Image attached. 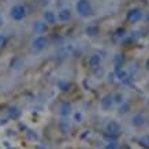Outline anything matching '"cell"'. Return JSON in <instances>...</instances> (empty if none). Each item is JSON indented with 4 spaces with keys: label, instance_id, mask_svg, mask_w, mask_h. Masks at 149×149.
I'll list each match as a JSON object with an SVG mask.
<instances>
[{
    "label": "cell",
    "instance_id": "20",
    "mask_svg": "<svg viewBox=\"0 0 149 149\" xmlns=\"http://www.w3.org/2000/svg\"><path fill=\"white\" fill-rule=\"evenodd\" d=\"M144 141H145V142H146V144H145V145H146V146H149V137H146V136H145V137H142V138H141V142H144Z\"/></svg>",
    "mask_w": 149,
    "mask_h": 149
},
{
    "label": "cell",
    "instance_id": "18",
    "mask_svg": "<svg viewBox=\"0 0 149 149\" xmlns=\"http://www.w3.org/2000/svg\"><path fill=\"white\" fill-rule=\"evenodd\" d=\"M113 101L118 104H122L125 100H123V95H116V96H113Z\"/></svg>",
    "mask_w": 149,
    "mask_h": 149
},
{
    "label": "cell",
    "instance_id": "15",
    "mask_svg": "<svg viewBox=\"0 0 149 149\" xmlns=\"http://www.w3.org/2000/svg\"><path fill=\"white\" fill-rule=\"evenodd\" d=\"M97 32H99L97 26H88V27H86V34H88V36H91V37L96 36V34H97Z\"/></svg>",
    "mask_w": 149,
    "mask_h": 149
},
{
    "label": "cell",
    "instance_id": "9",
    "mask_svg": "<svg viewBox=\"0 0 149 149\" xmlns=\"http://www.w3.org/2000/svg\"><path fill=\"white\" fill-rule=\"evenodd\" d=\"M101 56L97 54L92 55V56H89V59H88V64H89V67L91 68H97L100 67V64H101Z\"/></svg>",
    "mask_w": 149,
    "mask_h": 149
},
{
    "label": "cell",
    "instance_id": "14",
    "mask_svg": "<svg viewBox=\"0 0 149 149\" xmlns=\"http://www.w3.org/2000/svg\"><path fill=\"white\" fill-rule=\"evenodd\" d=\"M59 126H60V130L63 131V133H68L70 131V123H68V120H62V122L59 123Z\"/></svg>",
    "mask_w": 149,
    "mask_h": 149
},
{
    "label": "cell",
    "instance_id": "1",
    "mask_svg": "<svg viewBox=\"0 0 149 149\" xmlns=\"http://www.w3.org/2000/svg\"><path fill=\"white\" fill-rule=\"evenodd\" d=\"M75 10H77L78 15L82 18H88L92 15V7L88 0H78L75 3Z\"/></svg>",
    "mask_w": 149,
    "mask_h": 149
},
{
    "label": "cell",
    "instance_id": "23",
    "mask_svg": "<svg viewBox=\"0 0 149 149\" xmlns=\"http://www.w3.org/2000/svg\"><path fill=\"white\" fill-rule=\"evenodd\" d=\"M146 70L149 71V62H148V64H146Z\"/></svg>",
    "mask_w": 149,
    "mask_h": 149
},
{
    "label": "cell",
    "instance_id": "13",
    "mask_svg": "<svg viewBox=\"0 0 149 149\" xmlns=\"http://www.w3.org/2000/svg\"><path fill=\"white\" fill-rule=\"evenodd\" d=\"M115 74H116L118 79H120V81H126V79H127V72L125 71L123 68L116 67V70H115Z\"/></svg>",
    "mask_w": 149,
    "mask_h": 149
},
{
    "label": "cell",
    "instance_id": "19",
    "mask_svg": "<svg viewBox=\"0 0 149 149\" xmlns=\"http://www.w3.org/2000/svg\"><path fill=\"white\" fill-rule=\"evenodd\" d=\"M104 149H119V148H118V145L115 144V142H109V144L107 145Z\"/></svg>",
    "mask_w": 149,
    "mask_h": 149
},
{
    "label": "cell",
    "instance_id": "2",
    "mask_svg": "<svg viewBox=\"0 0 149 149\" xmlns=\"http://www.w3.org/2000/svg\"><path fill=\"white\" fill-rule=\"evenodd\" d=\"M10 15H11V18H13L14 21H17V22L23 21V19L26 18V8H25V6H22V4L13 6L11 10H10Z\"/></svg>",
    "mask_w": 149,
    "mask_h": 149
},
{
    "label": "cell",
    "instance_id": "17",
    "mask_svg": "<svg viewBox=\"0 0 149 149\" xmlns=\"http://www.w3.org/2000/svg\"><path fill=\"white\" fill-rule=\"evenodd\" d=\"M6 44H7V36L3 34V33H0V48L4 47Z\"/></svg>",
    "mask_w": 149,
    "mask_h": 149
},
{
    "label": "cell",
    "instance_id": "11",
    "mask_svg": "<svg viewBox=\"0 0 149 149\" xmlns=\"http://www.w3.org/2000/svg\"><path fill=\"white\" fill-rule=\"evenodd\" d=\"M131 125L136 127H141L145 125V116L142 115V113H137V115H134V116L131 118Z\"/></svg>",
    "mask_w": 149,
    "mask_h": 149
},
{
    "label": "cell",
    "instance_id": "3",
    "mask_svg": "<svg viewBox=\"0 0 149 149\" xmlns=\"http://www.w3.org/2000/svg\"><path fill=\"white\" fill-rule=\"evenodd\" d=\"M48 45V40H47V37L44 36H36L32 40V48L36 52H41V51H44Z\"/></svg>",
    "mask_w": 149,
    "mask_h": 149
},
{
    "label": "cell",
    "instance_id": "10",
    "mask_svg": "<svg viewBox=\"0 0 149 149\" xmlns=\"http://www.w3.org/2000/svg\"><path fill=\"white\" fill-rule=\"evenodd\" d=\"M33 30H34V33H37V34L45 33L47 32V23L44 22V21H37V22H34V25H33Z\"/></svg>",
    "mask_w": 149,
    "mask_h": 149
},
{
    "label": "cell",
    "instance_id": "7",
    "mask_svg": "<svg viewBox=\"0 0 149 149\" xmlns=\"http://www.w3.org/2000/svg\"><path fill=\"white\" fill-rule=\"evenodd\" d=\"M42 19H44V22L47 25H55L56 23V14L54 11H51V10H45L44 14H42Z\"/></svg>",
    "mask_w": 149,
    "mask_h": 149
},
{
    "label": "cell",
    "instance_id": "21",
    "mask_svg": "<svg viewBox=\"0 0 149 149\" xmlns=\"http://www.w3.org/2000/svg\"><path fill=\"white\" fill-rule=\"evenodd\" d=\"M74 119L79 122V120H81V119H82V113H75V115H74Z\"/></svg>",
    "mask_w": 149,
    "mask_h": 149
},
{
    "label": "cell",
    "instance_id": "22",
    "mask_svg": "<svg viewBox=\"0 0 149 149\" xmlns=\"http://www.w3.org/2000/svg\"><path fill=\"white\" fill-rule=\"evenodd\" d=\"M3 23H4V19H3V17L0 15V27L3 26Z\"/></svg>",
    "mask_w": 149,
    "mask_h": 149
},
{
    "label": "cell",
    "instance_id": "8",
    "mask_svg": "<svg viewBox=\"0 0 149 149\" xmlns=\"http://www.w3.org/2000/svg\"><path fill=\"white\" fill-rule=\"evenodd\" d=\"M58 21L60 22H68L70 19H71V11L68 8H62L58 11Z\"/></svg>",
    "mask_w": 149,
    "mask_h": 149
},
{
    "label": "cell",
    "instance_id": "6",
    "mask_svg": "<svg viewBox=\"0 0 149 149\" xmlns=\"http://www.w3.org/2000/svg\"><path fill=\"white\" fill-rule=\"evenodd\" d=\"M105 130L108 134L111 136H118L119 134V131H120V126H119V123L116 120H109L107 123V126H105Z\"/></svg>",
    "mask_w": 149,
    "mask_h": 149
},
{
    "label": "cell",
    "instance_id": "5",
    "mask_svg": "<svg viewBox=\"0 0 149 149\" xmlns=\"http://www.w3.org/2000/svg\"><path fill=\"white\" fill-rule=\"evenodd\" d=\"M113 96L112 95H105L101 99V101H100V105H101V108L104 109V111H109V109L112 108L113 105Z\"/></svg>",
    "mask_w": 149,
    "mask_h": 149
},
{
    "label": "cell",
    "instance_id": "12",
    "mask_svg": "<svg viewBox=\"0 0 149 149\" xmlns=\"http://www.w3.org/2000/svg\"><path fill=\"white\" fill-rule=\"evenodd\" d=\"M59 113L62 116H68L71 113V105L68 103H62L59 105Z\"/></svg>",
    "mask_w": 149,
    "mask_h": 149
},
{
    "label": "cell",
    "instance_id": "4",
    "mask_svg": "<svg viewBox=\"0 0 149 149\" xmlns=\"http://www.w3.org/2000/svg\"><path fill=\"white\" fill-rule=\"evenodd\" d=\"M142 18V11L140 8H133L127 13V21L130 23H137Z\"/></svg>",
    "mask_w": 149,
    "mask_h": 149
},
{
    "label": "cell",
    "instance_id": "16",
    "mask_svg": "<svg viewBox=\"0 0 149 149\" xmlns=\"http://www.w3.org/2000/svg\"><path fill=\"white\" fill-rule=\"evenodd\" d=\"M8 115H10V118L15 119V118H18L19 115H21V112H19L17 108H10V109H8Z\"/></svg>",
    "mask_w": 149,
    "mask_h": 149
}]
</instances>
